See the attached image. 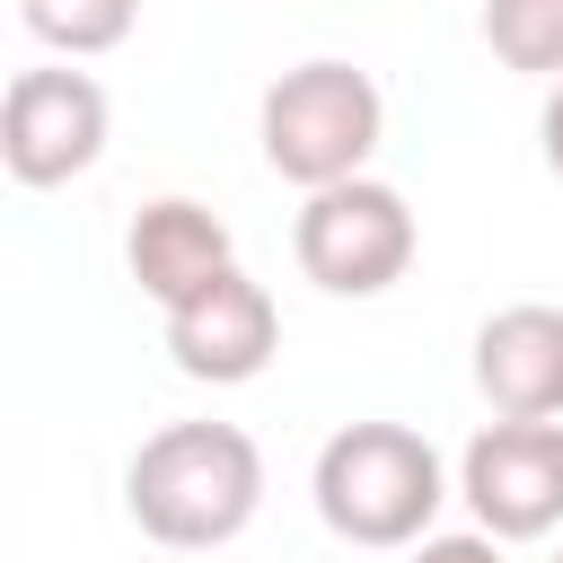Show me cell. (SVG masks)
Here are the masks:
<instances>
[{
    "label": "cell",
    "mask_w": 563,
    "mask_h": 563,
    "mask_svg": "<svg viewBox=\"0 0 563 563\" xmlns=\"http://www.w3.org/2000/svg\"><path fill=\"white\" fill-rule=\"evenodd\" d=\"M18 26L62 62H97L141 26V0H18Z\"/></svg>",
    "instance_id": "cell-10"
},
{
    "label": "cell",
    "mask_w": 563,
    "mask_h": 563,
    "mask_svg": "<svg viewBox=\"0 0 563 563\" xmlns=\"http://www.w3.org/2000/svg\"><path fill=\"white\" fill-rule=\"evenodd\" d=\"M123 510L167 554H220L264 510V449L238 422H158L123 466Z\"/></svg>",
    "instance_id": "cell-1"
},
{
    "label": "cell",
    "mask_w": 563,
    "mask_h": 563,
    "mask_svg": "<svg viewBox=\"0 0 563 563\" xmlns=\"http://www.w3.org/2000/svg\"><path fill=\"white\" fill-rule=\"evenodd\" d=\"M475 396L519 422L563 413V308L554 299H510L475 325Z\"/></svg>",
    "instance_id": "cell-9"
},
{
    "label": "cell",
    "mask_w": 563,
    "mask_h": 563,
    "mask_svg": "<svg viewBox=\"0 0 563 563\" xmlns=\"http://www.w3.org/2000/svg\"><path fill=\"white\" fill-rule=\"evenodd\" d=\"M457 501H466L475 528L501 537V545L554 537V528H563V422L493 413V422L466 440V457H457Z\"/></svg>",
    "instance_id": "cell-5"
},
{
    "label": "cell",
    "mask_w": 563,
    "mask_h": 563,
    "mask_svg": "<svg viewBox=\"0 0 563 563\" xmlns=\"http://www.w3.org/2000/svg\"><path fill=\"white\" fill-rule=\"evenodd\" d=\"M413 202L387 185V176H343V185H317L290 220V255L317 290L334 299H378L413 273Z\"/></svg>",
    "instance_id": "cell-4"
},
{
    "label": "cell",
    "mask_w": 563,
    "mask_h": 563,
    "mask_svg": "<svg viewBox=\"0 0 563 563\" xmlns=\"http://www.w3.org/2000/svg\"><path fill=\"white\" fill-rule=\"evenodd\" d=\"M378 132H387V97L369 70L352 62H299L264 88L255 106V141H264V167L299 194L317 185H343V176H369L378 158Z\"/></svg>",
    "instance_id": "cell-3"
},
{
    "label": "cell",
    "mask_w": 563,
    "mask_h": 563,
    "mask_svg": "<svg viewBox=\"0 0 563 563\" xmlns=\"http://www.w3.org/2000/svg\"><path fill=\"white\" fill-rule=\"evenodd\" d=\"M106 132H114V106L88 70H18L0 97V158L35 194L88 176L106 158Z\"/></svg>",
    "instance_id": "cell-6"
},
{
    "label": "cell",
    "mask_w": 563,
    "mask_h": 563,
    "mask_svg": "<svg viewBox=\"0 0 563 563\" xmlns=\"http://www.w3.org/2000/svg\"><path fill=\"white\" fill-rule=\"evenodd\" d=\"M317 519L343 537V545H422L440 501H449V466L440 449L413 431V422H343L325 449H317Z\"/></svg>",
    "instance_id": "cell-2"
},
{
    "label": "cell",
    "mask_w": 563,
    "mask_h": 563,
    "mask_svg": "<svg viewBox=\"0 0 563 563\" xmlns=\"http://www.w3.org/2000/svg\"><path fill=\"white\" fill-rule=\"evenodd\" d=\"M484 44L528 79H563V0H484Z\"/></svg>",
    "instance_id": "cell-11"
},
{
    "label": "cell",
    "mask_w": 563,
    "mask_h": 563,
    "mask_svg": "<svg viewBox=\"0 0 563 563\" xmlns=\"http://www.w3.org/2000/svg\"><path fill=\"white\" fill-rule=\"evenodd\" d=\"M554 563H563V554H554Z\"/></svg>",
    "instance_id": "cell-14"
},
{
    "label": "cell",
    "mask_w": 563,
    "mask_h": 563,
    "mask_svg": "<svg viewBox=\"0 0 563 563\" xmlns=\"http://www.w3.org/2000/svg\"><path fill=\"white\" fill-rule=\"evenodd\" d=\"M229 264H238V238H229V220H220L211 202H194V194H158V202H141L132 229H123V273L158 299V317L185 308L194 290H211Z\"/></svg>",
    "instance_id": "cell-8"
},
{
    "label": "cell",
    "mask_w": 563,
    "mask_h": 563,
    "mask_svg": "<svg viewBox=\"0 0 563 563\" xmlns=\"http://www.w3.org/2000/svg\"><path fill=\"white\" fill-rule=\"evenodd\" d=\"M537 150H545V167H554V185H563V79L545 88V114H537Z\"/></svg>",
    "instance_id": "cell-13"
},
{
    "label": "cell",
    "mask_w": 563,
    "mask_h": 563,
    "mask_svg": "<svg viewBox=\"0 0 563 563\" xmlns=\"http://www.w3.org/2000/svg\"><path fill=\"white\" fill-rule=\"evenodd\" d=\"M405 563H501V537H484V528H449V537L405 545Z\"/></svg>",
    "instance_id": "cell-12"
},
{
    "label": "cell",
    "mask_w": 563,
    "mask_h": 563,
    "mask_svg": "<svg viewBox=\"0 0 563 563\" xmlns=\"http://www.w3.org/2000/svg\"><path fill=\"white\" fill-rule=\"evenodd\" d=\"M273 352H282V308L238 264L211 290H194L185 308H167V361L202 387H246V378H264Z\"/></svg>",
    "instance_id": "cell-7"
}]
</instances>
